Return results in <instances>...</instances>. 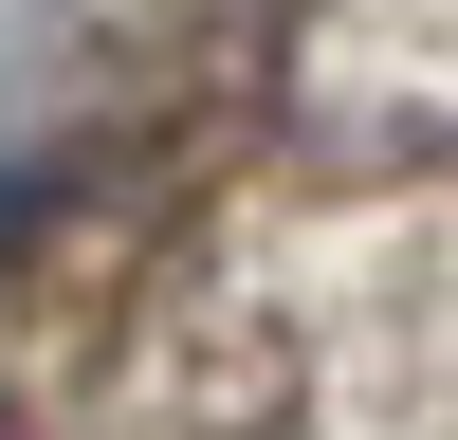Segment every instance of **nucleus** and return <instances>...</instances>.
<instances>
[{"instance_id":"nucleus-1","label":"nucleus","mask_w":458,"mask_h":440,"mask_svg":"<svg viewBox=\"0 0 458 440\" xmlns=\"http://www.w3.org/2000/svg\"><path fill=\"white\" fill-rule=\"evenodd\" d=\"M0 220H19V202H0Z\"/></svg>"}]
</instances>
